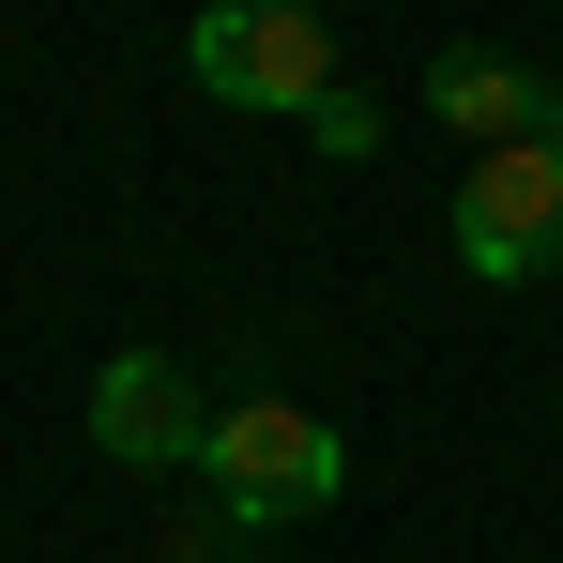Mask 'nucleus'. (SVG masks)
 Wrapping results in <instances>:
<instances>
[{
    "label": "nucleus",
    "mask_w": 563,
    "mask_h": 563,
    "mask_svg": "<svg viewBox=\"0 0 563 563\" xmlns=\"http://www.w3.org/2000/svg\"><path fill=\"white\" fill-rule=\"evenodd\" d=\"M184 77L213 107H260V122H305V107L335 92V31L305 15V0H213L184 31Z\"/></svg>",
    "instance_id": "1"
},
{
    "label": "nucleus",
    "mask_w": 563,
    "mask_h": 563,
    "mask_svg": "<svg viewBox=\"0 0 563 563\" xmlns=\"http://www.w3.org/2000/svg\"><path fill=\"white\" fill-rule=\"evenodd\" d=\"M198 487H213V503L260 533V518H320V503L351 487V457H335V427H320L305 396H229V411H213Z\"/></svg>",
    "instance_id": "2"
},
{
    "label": "nucleus",
    "mask_w": 563,
    "mask_h": 563,
    "mask_svg": "<svg viewBox=\"0 0 563 563\" xmlns=\"http://www.w3.org/2000/svg\"><path fill=\"white\" fill-rule=\"evenodd\" d=\"M457 275H487V289L563 275V153H549V137L472 153V184H457Z\"/></svg>",
    "instance_id": "3"
},
{
    "label": "nucleus",
    "mask_w": 563,
    "mask_h": 563,
    "mask_svg": "<svg viewBox=\"0 0 563 563\" xmlns=\"http://www.w3.org/2000/svg\"><path fill=\"white\" fill-rule=\"evenodd\" d=\"M92 442L122 472H198V457H213V396H198V366H168V351L92 366Z\"/></svg>",
    "instance_id": "4"
},
{
    "label": "nucleus",
    "mask_w": 563,
    "mask_h": 563,
    "mask_svg": "<svg viewBox=\"0 0 563 563\" xmlns=\"http://www.w3.org/2000/svg\"><path fill=\"white\" fill-rule=\"evenodd\" d=\"M533 107H549V77H533V62H503V46H442V62H427V122H457L472 153H518V137H533Z\"/></svg>",
    "instance_id": "5"
},
{
    "label": "nucleus",
    "mask_w": 563,
    "mask_h": 563,
    "mask_svg": "<svg viewBox=\"0 0 563 563\" xmlns=\"http://www.w3.org/2000/svg\"><path fill=\"white\" fill-rule=\"evenodd\" d=\"M153 563H260V533L198 487V503H168V533H153Z\"/></svg>",
    "instance_id": "6"
},
{
    "label": "nucleus",
    "mask_w": 563,
    "mask_h": 563,
    "mask_svg": "<svg viewBox=\"0 0 563 563\" xmlns=\"http://www.w3.org/2000/svg\"><path fill=\"white\" fill-rule=\"evenodd\" d=\"M380 122H396V107H380V92H351V77H335V92L305 107V137H320L335 168H366V153H380Z\"/></svg>",
    "instance_id": "7"
}]
</instances>
